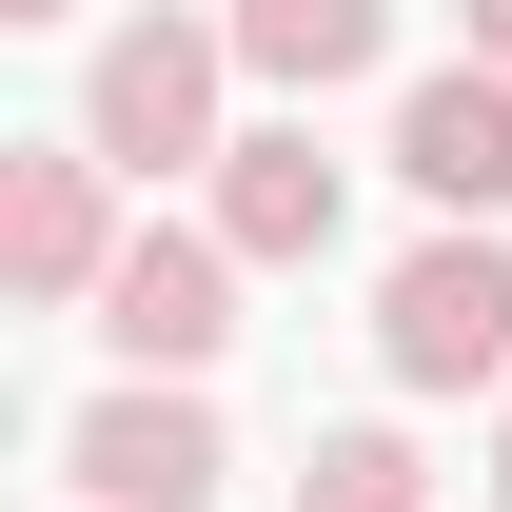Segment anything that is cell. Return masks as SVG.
Instances as JSON below:
<instances>
[{
    "instance_id": "obj_1",
    "label": "cell",
    "mask_w": 512,
    "mask_h": 512,
    "mask_svg": "<svg viewBox=\"0 0 512 512\" xmlns=\"http://www.w3.org/2000/svg\"><path fill=\"white\" fill-rule=\"evenodd\" d=\"M79 138H99L138 197H158V178H217V138H237V20H217V0H138V20H99Z\"/></svg>"
},
{
    "instance_id": "obj_2",
    "label": "cell",
    "mask_w": 512,
    "mask_h": 512,
    "mask_svg": "<svg viewBox=\"0 0 512 512\" xmlns=\"http://www.w3.org/2000/svg\"><path fill=\"white\" fill-rule=\"evenodd\" d=\"M375 375L394 394H512V237L493 217H434L375 276Z\"/></svg>"
},
{
    "instance_id": "obj_3",
    "label": "cell",
    "mask_w": 512,
    "mask_h": 512,
    "mask_svg": "<svg viewBox=\"0 0 512 512\" xmlns=\"http://www.w3.org/2000/svg\"><path fill=\"white\" fill-rule=\"evenodd\" d=\"M60 493L79 512H217V493H237V434H217L197 375H99L60 414Z\"/></svg>"
},
{
    "instance_id": "obj_4",
    "label": "cell",
    "mask_w": 512,
    "mask_h": 512,
    "mask_svg": "<svg viewBox=\"0 0 512 512\" xmlns=\"http://www.w3.org/2000/svg\"><path fill=\"white\" fill-rule=\"evenodd\" d=\"M119 158H99V138H0V296H20V316H99V276H119V237H138V217H119Z\"/></svg>"
},
{
    "instance_id": "obj_5",
    "label": "cell",
    "mask_w": 512,
    "mask_h": 512,
    "mask_svg": "<svg viewBox=\"0 0 512 512\" xmlns=\"http://www.w3.org/2000/svg\"><path fill=\"white\" fill-rule=\"evenodd\" d=\"M237 276H256V256L217 237V217H138L79 335H99L119 375H217V355H237Z\"/></svg>"
},
{
    "instance_id": "obj_6",
    "label": "cell",
    "mask_w": 512,
    "mask_h": 512,
    "mask_svg": "<svg viewBox=\"0 0 512 512\" xmlns=\"http://www.w3.org/2000/svg\"><path fill=\"white\" fill-rule=\"evenodd\" d=\"M197 217H217L256 276H316V256L355 237V158H316V119H237L217 178H197Z\"/></svg>"
},
{
    "instance_id": "obj_7",
    "label": "cell",
    "mask_w": 512,
    "mask_h": 512,
    "mask_svg": "<svg viewBox=\"0 0 512 512\" xmlns=\"http://www.w3.org/2000/svg\"><path fill=\"white\" fill-rule=\"evenodd\" d=\"M394 178L434 197V217H512V60L394 79Z\"/></svg>"
},
{
    "instance_id": "obj_8",
    "label": "cell",
    "mask_w": 512,
    "mask_h": 512,
    "mask_svg": "<svg viewBox=\"0 0 512 512\" xmlns=\"http://www.w3.org/2000/svg\"><path fill=\"white\" fill-rule=\"evenodd\" d=\"M237 20V79L256 99H335V79L394 60V0H217Z\"/></svg>"
},
{
    "instance_id": "obj_9",
    "label": "cell",
    "mask_w": 512,
    "mask_h": 512,
    "mask_svg": "<svg viewBox=\"0 0 512 512\" xmlns=\"http://www.w3.org/2000/svg\"><path fill=\"white\" fill-rule=\"evenodd\" d=\"M296 512H434V453L394 434V414H335V434L296 453Z\"/></svg>"
},
{
    "instance_id": "obj_10",
    "label": "cell",
    "mask_w": 512,
    "mask_h": 512,
    "mask_svg": "<svg viewBox=\"0 0 512 512\" xmlns=\"http://www.w3.org/2000/svg\"><path fill=\"white\" fill-rule=\"evenodd\" d=\"M473 473H493V512H512V394H493V453H473Z\"/></svg>"
},
{
    "instance_id": "obj_11",
    "label": "cell",
    "mask_w": 512,
    "mask_h": 512,
    "mask_svg": "<svg viewBox=\"0 0 512 512\" xmlns=\"http://www.w3.org/2000/svg\"><path fill=\"white\" fill-rule=\"evenodd\" d=\"M473 60H512V0H473Z\"/></svg>"
},
{
    "instance_id": "obj_12",
    "label": "cell",
    "mask_w": 512,
    "mask_h": 512,
    "mask_svg": "<svg viewBox=\"0 0 512 512\" xmlns=\"http://www.w3.org/2000/svg\"><path fill=\"white\" fill-rule=\"evenodd\" d=\"M0 20H79V0H0Z\"/></svg>"
},
{
    "instance_id": "obj_13",
    "label": "cell",
    "mask_w": 512,
    "mask_h": 512,
    "mask_svg": "<svg viewBox=\"0 0 512 512\" xmlns=\"http://www.w3.org/2000/svg\"><path fill=\"white\" fill-rule=\"evenodd\" d=\"M60 512H79V493H60Z\"/></svg>"
}]
</instances>
